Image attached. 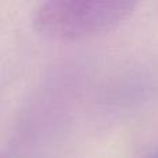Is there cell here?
<instances>
[{
    "instance_id": "cell-1",
    "label": "cell",
    "mask_w": 158,
    "mask_h": 158,
    "mask_svg": "<svg viewBox=\"0 0 158 158\" xmlns=\"http://www.w3.org/2000/svg\"><path fill=\"white\" fill-rule=\"evenodd\" d=\"M135 6L128 0H52L36 10L35 27L47 38L75 40L115 28Z\"/></svg>"
},
{
    "instance_id": "cell-2",
    "label": "cell",
    "mask_w": 158,
    "mask_h": 158,
    "mask_svg": "<svg viewBox=\"0 0 158 158\" xmlns=\"http://www.w3.org/2000/svg\"><path fill=\"white\" fill-rule=\"evenodd\" d=\"M144 158H158V150L153 151V153H150L148 156H146Z\"/></svg>"
}]
</instances>
